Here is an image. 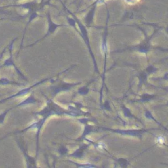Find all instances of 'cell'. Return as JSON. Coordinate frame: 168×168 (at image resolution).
Segmentation results:
<instances>
[{
    "instance_id": "obj_1",
    "label": "cell",
    "mask_w": 168,
    "mask_h": 168,
    "mask_svg": "<svg viewBox=\"0 0 168 168\" xmlns=\"http://www.w3.org/2000/svg\"><path fill=\"white\" fill-rule=\"evenodd\" d=\"M107 49H108V48H107V45H106V43H105V41H103V43H102V45H101V52H102V54H104L106 52H107Z\"/></svg>"
},
{
    "instance_id": "obj_2",
    "label": "cell",
    "mask_w": 168,
    "mask_h": 168,
    "mask_svg": "<svg viewBox=\"0 0 168 168\" xmlns=\"http://www.w3.org/2000/svg\"><path fill=\"white\" fill-rule=\"evenodd\" d=\"M156 141L158 144H164L165 143V139L163 138V136H158L156 139Z\"/></svg>"
},
{
    "instance_id": "obj_3",
    "label": "cell",
    "mask_w": 168,
    "mask_h": 168,
    "mask_svg": "<svg viewBox=\"0 0 168 168\" xmlns=\"http://www.w3.org/2000/svg\"><path fill=\"white\" fill-rule=\"evenodd\" d=\"M6 114H7V112H4V113L0 115V124H3V123L4 119H5Z\"/></svg>"
},
{
    "instance_id": "obj_4",
    "label": "cell",
    "mask_w": 168,
    "mask_h": 168,
    "mask_svg": "<svg viewBox=\"0 0 168 168\" xmlns=\"http://www.w3.org/2000/svg\"><path fill=\"white\" fill-rule=\"evenodd\" d=\"M78 167H94V166L93 165H87V164H84V165H80Z\"/></svg>"
},
{
    "instance_id": "obj_5",
    "label": "cell",
    "mask_w": 168,
    "mask_h": 168,
    "mask_svg": "<svg viewBox=\"0 0 168 168\" xmlns=\"http://www.w3.org/2000/svg\"><path fill=\"white\" fill-rule=\"evenodd\" d=\"M146 116H147V118H150V119H153L152 118V114L149 112V111H148L146 113Z\"/></svg>"
},
{
    "instance_id": "obj_6",
    "label": "cell",
    "mask_w": 168,
    "mask_h": 168,
    "mask_svg": "<svg viewBox=\"0 0 168 168\" xmlns=\"http://www.w3.org/2000/svg\"><path fill=\"white\" fill-rule=\"evenodd\" d=\"M164 78H165V79H168V73H167V74H165V76H164Z\"/></svg>"
},
{
    "instance_id": "obj_7",
    "label": "cell",
    "mask_w": 168,
    "mask_h": 168,
    "mask_svg": "<svg viewBox=\"0 0 168 168\" xmlns=\"http://www.w3.org/2000/svg\"><path fill=\"white\" fill-rule=\"evenodd\" d=\"M167 32H168V28H167Z\"/></svg>"
}]
</instances>
